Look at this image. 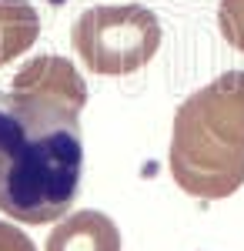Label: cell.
Returning <instances> with one entry per match:
<instances>
[{
  "label": "cell",
  "instance_id": "obj_8",
  "mask_svg": "<svg viewBox=\"0 0 244 251\" xmlns=\"http://www.w3.org/2000/svg\"><path fill=\"white\" fill-rule=\"evenodd\" d=\"M0 251H37V248H34V241L20 231V228L0 221Z\"/></svg>",
  "mask_w": 244,
  "mask_h": 251
},
{
  "label": "cell",
  "instance_id": "obj_1",
  "mask_svg": "<svg viewBox=\"0 0 244 251\" xmlns=\"http://www.w3.org/2000/svg\"><path fill=\"white\" fill-rule=\"evenodd\" d=\"M84 177L80 127L34 121L0 91V211L30 228L71 211Z\"/></svg>",
  "mask_w": 244,
  "mask_h": 251
},
{
  "label": "cell",
  "instance_id": "obj_7",
  "mask_svg": "<svg viewBox=\"0 0 244 251\" xmlns=\"http://www.w3.org/2000/svg\"><path fill=\"white\" fill-rule=\"evenodd\" d=\"M218 27H221V37L234 50H244V0H221Z\"/></svg>",
  "mask_w": 244,
  "mask_h": 251
},
{
  "label": "cell",
  "instance_id": "obj_5",
  "mask_svg": "<svg viewBox=\"0 0 244 251\" xmlns=\"http://www.w3.org/2000/svg\"><path fill=\"white\" fill-rule=\"evenodd\" d=\"M47 251H121V231L107 214L77 211L57 221Z\"/></svg>",
  "mask_w": 244,
  "mask_h": 251
},
{
  "label": "cell",
  "instance_id": "obj_3",
  "mask_svg": "<svg viewBox=\"0 0 244 251\" xmlns=\"http://www.w3.org/2000/svg\"><path fill=\"white\" fill-rule=\"evenodd\" d=\"M71 44L91 74L124 77L154 60L161 47V20L144 3L91 7L74 20Z\"/></svg>",
  "mask_w": 244,
  "mask_h": 251
},
{
  "label": "cell",
  "instance_id": "obj_6",
  "mask_svg": "<svg viewBox=\"0 0 244 251\" xmlns=\"http://www.w3.org/2000/svg\"><path fill=\"white\" fill-rule=\"evenodd\" d=\"M40 37V14L30 0H0V67L27 54Z\"/></svg>",
  "mask_w": 244,
  "mask_h": 251
},
{
  "label": "cell",
  "instance_id": "obj_4",
  "mask_svg": "<svg viewBox=\"0 0 244 251\" xmlns=\"http://www.w3.org/2000/svg\"><path fill=\"white\" fill-rule=\"evenodd\" d=\"M10 100L34 121L80 127V111L87 104V84L67 57L40 54V57H30L14 74Z\"/></svg>",
  "mask_w": 244,
  "mask_h": 251
},
{
  "label": "cell",
  "instance_id": "obj_2",
  "mask_svg": "<svg viewBox=\"0 0 244 251\" xmlns=\"http://www.w3.org/2000/svg\"><path fill=\"white\" fill-rule=\"evenodd\" d=\"M171 177L201 201L244 188V71H227L177 107L171 134Z\"/></svg>",
  "mask_w": 244,
  "mask_h": 251
}]
</instances>
